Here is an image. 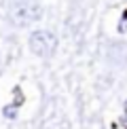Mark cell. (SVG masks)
Returning a JSON list of instances; mask_svg holds the SVG:
<instances>
[{"label": "cell", "mask_w": 127, "mask_h": 129, "mask_svg": "<svg viewBox=\"0 0 127 129\" xmlns=\"http://www.w3.org/2000/svg\"><path fill=\"white\" fill-rule=\"evenodd\" d=\"M7 17L15 28H28L42 17V7L38 0H13L9 4Z\"/></svg>", "instance_id": "1"}, {"label": "cell", "mask_w": 127, "mask_h": 129, "mask_svg": "<svg viewBox=\"0 0 127 129\" xmlns=\"http://www.w3.org/2000/svg\"><path fill=\"white\" fill-rule=\"evenodd\" d=\"M2 112H4V116H7V119H15V112H17V104H15V106H7V108H4Z\"/></svg>", "instance_id": "3"}, {"label": "cell", "mask_w": 127, "mask_h": 129, "mask_svg": "<svg viewBox=\"0 0 127 129\" xmlns=\"http://www.w3.org/2000/svg\"><path fill=\"white\" fill-rule=\"evenodd\" d=\"M123 110H125V114H127V100H125V104H123Z\"/></svg>", "instance_id": "4"}, {"label": "cell", "mask_w": 127, "mask_h": 129, "mask_svg": "<svg viewBox=\"0 0 127 129\" xmlns=\"http://www.w3.org/2000/svg\"><path fill=\"white\" fill-rule=\"evenodd\" d=\"M28 47L34 55L38 57H51L57 49V36L49 30H36L30 34L28 38Z\"/></svg>", "instance_id": "2"}]
</instances>
